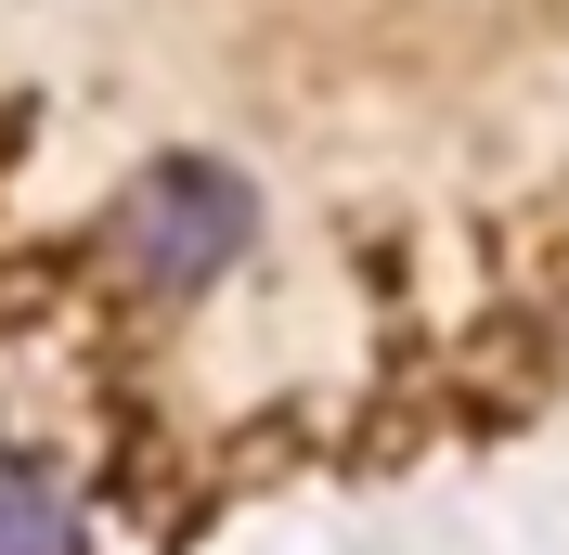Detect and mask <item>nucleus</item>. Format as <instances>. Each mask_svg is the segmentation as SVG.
I'll use <instances>...</instances> for the list:
<instances>
[{
  "mask_svg": "<svg viewBox=\"0 0 569 555\" xmlns=\"http://www.w3.org/2000/svg\"><path fill=\"white\" fill-rule=\"evenodd\" d=\"M259 233V181L220 169V155H156V169L117 194V272L142 297H208Z\"/></svg>",
  "mask_w": 569,
  "mask_h": 555,
  "instance_id": "nucleus-1",
  "label": "nucleus"
},
{
  "mask_svg": "<svg viewBox=\"0 0 569 555\" xmlns=\"http://www.w3.org/2000/svg\"><path fill=\"white\" fill-rule=\"evenodd\" d=\"M0 555H91L66 465H39V452H13V465H0Z\"/></svg>",
  "mask_w": 569,
  "mask_h": 555,
  "instance_id": "nucleus-2",
  "label": "nucleus"
}]
</instances>
